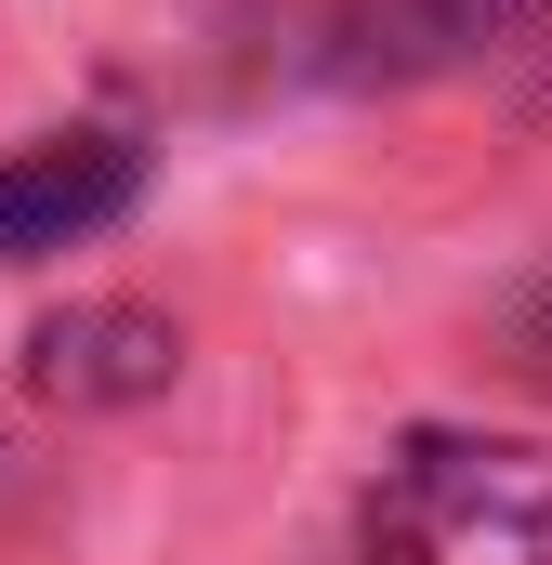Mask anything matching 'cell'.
<instances>
[{"label":"cell","instance_id":"cell-1","mask_svg":"<svg viewBox=\"0 0 552 565\" xmlns=\"http://www.w3.org/2000/svg\"><path fill=\"white\" fill-rule=\"evenodd\" d=\"M355 565H552V460L513 434H408L355 513Z\"/></svg>","mask_w":552,"mask_h":565},{"label":"cell","instance_id":"cell-2","mask_svg":"<svg viewBox=\"0 0 552 565\" xmlns=\"http://www.w3.org/2000/svg\"><path fill=\"white\" fill-rule=\"evenodd\" d=\"M145 158L132 132H40L0 158V264H53V250H79V237H106L119 211H132Z\"/></svg>","mask_w":552,"mask_h":565},{"label":"cell","instance_id":"cell-3","mask_svg":"<svg viewBox=\"0 0 552 565\" xmlns=\"http://www.w3.org/2000/svg\"><path fill=\"white\" fill-rule=\"evenodd\" d=\"M171 329L145 316V302H79V316H53L40 342H26V382L53 395V408H132L171 382Z\"/></svg>","mask_w":552,"mask_h":565},{"label":"cell","instance_id":"cell-4","mask_svg":"<svg viewBox=\"0 0 552 565\" xmlns=\"http://www.w3.org/2000/svg\"><path fill=\"white\" fill-rule=\"evenodd\" d=\"M355 66H474V53H527L552 40V0H355L342 13Z\"/></svg>","mask_w":552,"mask_h":565}]
</instances>
